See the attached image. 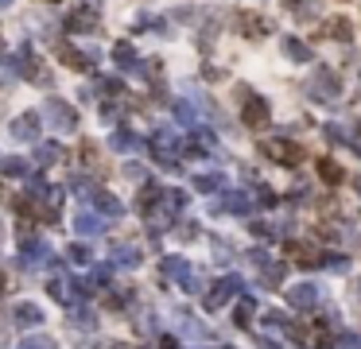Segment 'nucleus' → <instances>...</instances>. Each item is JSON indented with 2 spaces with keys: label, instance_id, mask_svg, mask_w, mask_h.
Listing matches in <instances>:
<instances>
[{
  "label": "nucleus",
  "instance_id": "obj_1",
  "mask_svg": "<svg viewBox=\"0 0 361 349\" xmlns=\"http://www.w3.org/2000/svg\"><path fill=\"white\" fill-rule=\"evenodd\" d=\"M264 156L276 159L280 167H299L303 163V148L295 140H287V136H272V140H264Z\"/></svg>",
  "mask_w": 361,
  "mask_h": 349
},
{
  "label": "nucleus",
  "instance_id": "obj_2",
  "mask_svg": "<svg viewBox=\"0 0 361 349\" xmlns=\"http://www.w3.org/2000/svg\"><path fill=\"white\" fill-rule=\"evenodd\" d=\"M307 93H311L315 101H338V93H342V82H338V74H330V70H322L315 82H307Z\"/></svg>",
  "mask_w": 361,
  "mask_h": 349
},
{
  "label": "nucleus",
  "instance_id": "obj_3",
  "mask_svg": "<svg viewBox=\"0 0 361 349\" xmlns=\"http://www.w3.org/2000/svg\"><path fill=\"white\" fill-rule=\"evenodd\" d=\"M268 116H272V105L264 97H249V101H245V109H241V121L249 128H264V125H268Z\"/></svg>",
  "mask_w": 361,
  "mask_h": 349
},
{
  "label": "nucleus",
  "instance_id": "obj_4",
  "mask_svg": "<svg viewBox=\"0 0 361 349\" xmlns=\"http://www.w3.org/2000/svg\"><path fill=\"white\" fill-rule=\"evenodd\" d=\"M319 287H315V283H295L292 291H287V303H292V307H299V310H311V307H319Z\"/></svg>",
  "mask_w": 361,
  "mask_h": 349
},
{
  "label": "nucleus",
  "instance_id": "obj_5",
  "mask_svg": "<svg viewBox=\"0 0 361 349\" xmlns=\"http://www.w3.org/2000/svg\"><path fill=\"white\" fill-rule=\"evenodd\" d=\"M287 252H292V260H295L299 268H322V252H315L311 245L292 241V245H287Z\"/></svg>",
  "mask_w": 361,
  "mask_h": 349
},
{
  "label": "nucleus",
  "instance_id": "obj_6",
  "mask_svg": "<svg viewBox=\"0 0 361 349\" xmlns=\"http://www.w3.org/2000/svg\"><path fill=\"white\" fill-rule=\"evenodd\" d=\"M284 8L292 12L299 24H311V20H319V4H315V0H284Z\"/></svg>",
  "mask_w": 361,
  "mask_h": 349
},
{
  "label": "nucleus",
  "instance_id": "obj_7",
  "mask_svg": "<svg viewBox=\"0 0 361 349\" xmlns=\"http://www.w3.org/2000/svg\"><path fill=\"white\" fill-rule=\"evenodd\" d=\"M237 291H241V283H237L233 275H229V280H222L218 287L210 291V299H206V307H210V310H214V307H222V303H226L229 295H237Z\"/></svg>",
  "mask_w": 361,
  "mask_h": 349
},
{
  "label": "nucleus",
  "instance_id": "obj_8",
  "mask_svg": "<svg viewBox=\"0 0 361 349\" xmlns=\"http://www.w3.org/2000/svg\"><path fill=\"white\" fill-rule=\"evenodd\" d=\"M284 55L292 58V62H311V58H315V50L307 47L303 39H295V35H287V39H284Z\"/></svg>",
  "mask_w": 361,
  "mask_h": 349
},
{
  "label": "nucleus",
  "instance_id": "obj_9",
  "mask_svg": "<svg viewBox=\"0 0 361 349\" xmlns=\"http://www.w3.org/2000/svg\"><path fill=\"white\" fill-rule=\"evenodd\" d=\"M319 179L330 183V186H338V183H346V171L334 163V159H319Z\"/></svg>",
  "mask_w": 361,
  "mask_h": 349
},
{
  "label": "nucleus",
  "instance_id": "obj_10",
  "mask_svg": "<svg viewBox=\"0 0 361 349\" xmlns=\"http://www.w3.org/2000/svg\"><path fill=\"white\" fill-rule=\"evenodd\" d=\"M241 32H245V35H252V39H257V35H268V32H272V20H261V16H241Z\"/></svg>",
  "mask_w": 361,
  "mask_h": 349
},
{
  "label": "nucleus",
  "instance_id": "obj_11",
  "mask_svg": "<svg viewBox=\"0 0 361 349\" xmlns=\"http://www.w3.org/2000/svg\"><path fill=\"white\" fill-rule=\"evenodd\" d=\"M322 268L334 275H346L350 272V256H342V252H322Z\"/></svg>",
  "mask_w": 361,
  "mask_h": 349
},
{
  "label": "nucleus",
  "instance_id": "obj_12",
  "mask_svg": "<svg viewBox=\"0 0 361 349\" xmlns=\"http://www.w3.org/2000/svg\"><path fill=\"white\" fill-rule=\"evenodd\" d=\"M264 260H268V256H264ZM264 260H261V280L268 283V287H276V283L284 280V264H276V260H272V264H264Z\"/></svg>",
  "mask_w": 361,
  "mask_h": 349
},
{
  "label": "nucleus",
  "instance_id": "obj_13",
  "mask_svg": "<svg viewBox=\"0 0 361 349\" xmlns=\"http://www.w3.org/2000/svg\"><path fill=\"white\" fill-rule=\"evenodd\" d=\"M194 186H198L202 194H214V191H222V174H198Z\"/></svg>",
  "mask_w": 361,
  "mask_h": 349
},
{
  "label": "nucleus",
  "instance_id": "obj_14",
  "mask_svg": "<svg viewBox=\"0 0 361 349\" xmlns=\"http://www.w3.org/2000/svg\"><path fill=\"white\" fill-rule=\"evenodd\" d=\"M226 210H233V214H249V198H245V194H229Z\"/></svg>",
  "mask_w": 361,
  "mask_h": 349
},
{
  "label": "nucleus",
  "instance_id": "obj_15",
  "mask_svg": "<svg viewBox=\"0 0 361 349\" xmlns=\"http://www.w3.org/2000/svg\"><path fill=\"white\" fill-rule=\"evenodd\" d=\"M264 326H268V330H287V318L280 315V310H268V315H264Z\"/></svg>",
  "mask_w": 361,
  "mask_h": 349
},
{
  "label": "nucleus",
  "instance_id": "obj_16",
  "mask_svg": "<svg viewBox=\"0 0 361 349\" xmlns=\"http://www.w3.org/2000/svg\"><path fill=\"white\" fill-rule=\"evenodd\" d=\"M249 318H252V299H241L237 303V326H249Z\"/></svg>",
  "mask_w": 361,
  "mask_h": 349
},
{
  "label": "nucleus",
  "instance_id": "obj_17",
  "mask_svg": "<svg viewBox=\"0 0 361 349\" xmlns=\"http://www.w3.org/2000/svg\"><path fill=\"white\" fill-rule=\"evenodd\" d=\"M322 132H327V140H330V144H350V136H346V132H342V128H338V125H327V128H322Z\"/></svg>",
  "mask_w": 361,
  "mask_h": 349
},
{
  "label": "nucleus",
  "instance_id": "obj_18",
  "mask_svg": "<svg viewBox=\"0 0 361 349\" xmlns=\"http://www.w3.org/2000/svg\"><path fill=\"white\" fill-rule=\"evenodd\" d=\"M175 113H179V121H183V125H194V109L186 105V101H179V105H175Z\"/></svg>",
  "mask_w": 361,
  "mask_h": 349
},
{
  "label": "nucleus",
  "instance_id": "obj_19",
  "mask_svg": "<svg viewBox=\"0 0 361 349\" xmlns=\"http://www.w3.org/2000/svg\"><path fill=\"white\" fill-rule=\"evenodd\" d=\"M113 144H117V148H136V136H132V132H121Z\"/></svg>",
  "mask_w": 361,
  "mask_h": 349
},
{
  "label": "nucleus",
  "instance_id": "obj_20",
  "mask_svg": "<svg viewBox=\"0 0 361 349\" xmlns=\"http://www.w3.org/2000/svg\"><path fill=\"white\" fill-rule=\"evenodd\" d=\"M117 62H125V67H128V62H132V47H117Z\"/></svg>",
  "mask_w": 361,
  "mask_h": 349
},
{
  "label": "nucleus",
  "instance_id": "obj_21",
  "mask_svg": "<svg viewBox=\"0 0 361 349\" xmlns=\"http://www.w3.org/2000/svg\"><path fill=\"white\" fill-rule=\"evenodd\" d=\"M350 144H353V151H357V156H361V125L353 128V140H350Z\"/></svg>",
  "mask_w": 361,
  "mask_h": 349
},
{
  "label": "nucleus",
  "instance_id": "obj_22",
  "mask_svg": "<svg viewBox=\"0 0 361 349\" xmlns=\"http://www.w3.org/2000/svg\"><path fill=\"white\" fill-rule=\"evenodd\" d=\"M261 349H280V345H276V341H268V338H264V341H261Z\"/></svg>",
  "mask_w": 361,
  "mask_h": 349
},
{
  "label": "nucleus",
  "instance_id": "obj_23",
  "mask_svg": "<svg viewBox=\"0 0 361 349\" xmlns=\"http://www.w3.org/2000/svg\"><path fill=\"white\" fill-rule=\"evenodd\" d=\"M353 186H357V194H361V174H357V179H353Z\"/></svg>",
  "mask_w": 361,
  "mask_h": 349
},
{
  "label": "nucleus",
  "instance_id": "obj_24",
  "mask_svg": "<svg viewBox=\"0 0 361 349\" xmlns=\"http://www.w3.org/2000/svg\"><path fill=\"white\" fill-rule=\"evenodd\" d=\"M357 299H361V283H357Z\"/></svg>",
  "mask_w": 361,
  "mask_h": 349
},
{
  "label": "nucleus",
  "instance_id": "obj_25",
  "mask_svg": "<svg viewBox=\"0 0 361 349\" xmlns=\"http://www.w3.org/2000/svg\"><path fill=\"white\" fill-rule=\"evenodd\" d=\"M0 4H8V0H0Z\"/></svg>",
  "mask_w": 361,
  "mask_h": 349
},
{
  "label": "nucleus",
  "instance_id": "obj_26",
  "mask_svg": "<svg viewBox=\"0 0 361 349\" xmlns=\"http://www.w3.org/2000/svg\"><path fill=\"white\" fill-rule=\"evenodd\" d=\"M357 349H361V345H357Z\"/></svg>",
  "mask_w": 361,
  "mask_h": 349
}]
</instances>
